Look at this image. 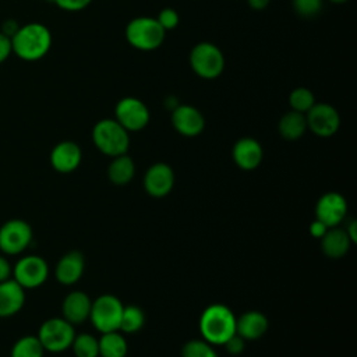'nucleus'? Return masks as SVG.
Masks as SVG:
<instances>
[{"mask_svg": "<svg viewBox=\"0 0 357 357\" xmlns=\"http://www.w3.org/2000/svg\"><path fill=\"white\" fill-rule=\"evenodd\" d=\"M52 46V33L40 22L18 26L11 36L13 53L25 61H36L47 54Z\"/></svg>", "mask_w": 357, "mask_h": 357, "instance_id": "f257e3e1", "label": "nucleus"}, {"mask_svg": "<svg viewBox=\"0 0 357 357\" xmlns=\"http://www.w3.org/2000/svg\"><path fill=\"white\" fill-rule=\"evenodd\" d=\"M124 36L131 47L139 52H153L163 45L166 31L155 17L141 15L127 22Z\"/></svg>", "mask_w": 357, "mask_h": 357, "instance_id": "7ed1b4c3", "label": "nucleus"}, {"mask_svg": "<svg viewBox=\"0 0 357 357\" xmlns=\"http://www.w3.org/2000/svg\"><path fill=\"white\" fill-rule=\"evenodd\" d=\"M328 1H331V3H333V4H343V3H346V1H349V0H328Z\"/></svg>", "mask_w": 357, "mask_h": 357, "instance_id": "58836bf2", "label": "nucleus"}, {"mask_svg": "<svg viewBox=\"0 0 357 357\" xmlns=\"http://www.w3.org/2000/svg\"><path fill=\"white\" fill-rule=\"evenodd\" d=\"M223 346L226 347V350H227L229 354L237 356V354H241V353H243V350H244V347H245V340H244L240 335L234 333L233 336H230V337L223 343Z\"/></svg>", "mask_w": 357, "mask_h": 357, "instance_id": "473e14b6", "label": "nucleus"}, {"mask_svg": "<svg viewBox=\"0 0 357 357\" xmlns=\"http://www.w3.org/2000/svg\"><path fill=\"white\" fill-rule=\"evenodd\" d=\"M329 227H326L321 220H318V219H315L311 225H310V233H311V236H314V237H317V238H321L324 234H325V231L328 230Z\"/></svg>", "mask_w": 357, "mask_h": 357, "instance_id": "f704fd0d", "label": "nucleus"}, {"mask_svg": "<svg viewBox=\"0 0 357 357\" xmlns=\"http://www.w3.org/2000/svg\"><path fill=\"white\" fill-rule=\"evenodd\" d=\"M307 130L321 138L332 137L340 127V116L335 106L325 102H315L305 113Z\"/></svg>", "mask_w": 357, "mask_h": 357, "instance_id": "1a4fd4ad", "label": "nucleus"}, {"mask_svg": "<svg viewBox=\"0 0 357 357\" xmlns=\"http://www.w3.org/2000/svg\"><path fill=\"white\" fill-rule=\"evenodd\" d=\"M155 18L158 20L159 25H160L166 32H169V31L177 28L178 24H180V15H178V13H177L174 8H172V7H165V8H162V10L158 13V15H156Z\"/></svg>", "mask_w": 357, "mask_h": 357, "instance_id": "7c9ffc66", "label": "nucleus"}, {"mask_svg": "<svg viewBox=\"0 0 357 357\" xmlns=\"http://www.w3.org/2000/svg\"><path fill=\"white\" fill-rule=\"evenodd\" d=\"M172 126L183 137H197L205 128V117L199 109L192 105L178 103L172 110Z\"/></svg>", "mask_w": 357, "mask_h": 357, "instance_id": "f8f14e48", "label": "nucleus"}, {"mask_svg": "<svg viewBox=\"0 0 357 357\" xmlns=\"http://www.w3.org/2000/svg\"><path fill=\"white\" fill-rule=\"evenodd\" d=\"M92 141L99 152L114 158L127 153L130 132L114 119H102L92 128Z\"/></svg>", "mask_w": 357, "mask_h": 357, "instance_id": "20e7f679", "label": "nucleus"}, {"mask_svg": "<svg viewBox=\"0 0 357 357\" xmlns=\"http://www.w3.org/2000/svg\"><path fill=\"white\" fill-rule=\"evenodd\" d=\"M75 357H98L99 356V343L98 339L89 333L75 335L71 343Z\"/></svg>", "mask_w": 357, "mask_h": 357, "instance_id": "cd10ccee", "label": "nucleus"}, {"mask_svg": "<svg viewBox=\"0 0 357 357\" xmlns=\"http://www.w3.org/2000/svg\"><path fill=\"white\" fill-rule=\"evenodd\" d=\"M181 357H218V353L206 340L191 339L183 346Z\"/></svg>", "mask_w": 357, "mask_h": 357, "instance_id": "c85d7f7f", "label": "nucleus"}, {"mask_svg": "<svg viewBox=\"0 0 357 357\" xmlns=\"http://www.w3.org/2000/svg\"><path fill=\"white\" fill-rule=\"evenodd\" d=\"M82 159V152L74 141H61L50 152V165L59 173L74 172Z\"/></svg>", "mask_w": 357, "mask_h": 357, "instance_id": "dca6fc26", "label": "nucleus"}, {"mask_svg": "<svg viewBox=\"0 0 357 357\" xmlns=\"http://www.w3.org/2000/svg\"><path fill=\"white\" fill-rule=\"evenodd\" d=\"M324 0H291L294 13L301 18H314L322 11Z\"/></svg>", "mask_w": 357, "mask_h": 357, "instance_id": "c756f323", "label": "nucleus"}, {"mask_svg": "<svg viewBox=\"0 0 357 357\" xmlns=\"http://www.w3.org/2000/svg\"><path fill=\"white\" fill-rule=\"evenodd\" d=\"M199 331L202 339L213 346L223 344L236 333V317L225 304L208 305L199 317Z\"/></svg>", "mask_w": 357, "mask_h": 357, "instance_id": "f03ea898", "label": "nucleus"}, {"mask_svg": "<svg viewBox=\"0 0 357 357\" xmlns=\"http://www.w3.org/2000/svg\"><path fill=\"white\" fill-rule=\"evenodd\" d=\"M91 307H92V300L86 293L79 290L71 291L63 300V305H61L63 318L73 325L82 324L89 318Z\"/></svg>", "mask_w": 357, "mask_h": 357, "instance_id": "f3484780", "label": "nucleus"}, {"mask_svg": "<svg viewBox=\"0 0 357 357\" xmlns=\"http://www.w3.org/2000/svg\"><path fill=\"white\" fill-rule=\"evenodd\" d=\"M234 163L243 170L257 169L264 158L261 144L252 137H243L237 139L231 149Z\"/></svg>", "mask_w": 357, "mask_h": 357, "instance_id": "2eb2a0df", "label": "nucleus"}, {"mask_svg": "<svg viewBox=\"0 0 357 357\" xmlns=\"http://www.w3.org/2000/svg\"><path fill=\"white\" fill-rule=\"evenodd\" d=\"M114 120L128 132H135L149 124L151 113L144 100L135 96H124L114 106Z\"/></svg>", "mask_w": 357, "mask_h": 357, "instance_id": "6e6552de", "label": "nucleus"}, {"mask_svg": "<svg viewBox=\"0 0 357 357\" xmlns=\"http://www.w3.org/2000/svg\"><path fill=\"white\" fill-rule=\"evenodd\" d=\"M13 47H11V38L3 32H0V63L8 59L11 54Z\"/></svg>", "mask_w": 357, "mask_h": 357, "instance_id": "72a5a7b5", "label": "nucleus"}, {"mask_svg": "<svg viewBox=\"0 0 357 357\" xmlns=\"http://www.w3.org/2000/svg\"><path fill=\"white\" fill-rule=\"evenodd\" d=\"M99 343V356L100 357H126L128 351L127 342L119 331L102 333Z\"/></svg>", "mask_w": 357, "mask_h": 357, "instance_id": "b1692460", "label": "nucleus"}, {"mask_svg": "<svg viewBox=\"0 0 357 357\" xmlns=\"http://www.w3.org/2000/svg\"><path fill=\"white\" fill-rule=\"evenodd\" d=\"M52 1H54V4L59 8L64 11H71V13L81 11L92 3V0H52Z\"/></svg>", "mask_w": 357, "mask_h": 357, "instance_id": "2f4dec72", "label": "nucleus"}, {"mask_svg": "<svg viewBox=\"0 0 357 357\" xmlns=\"http://www.w3.org/2000/svg\"><path fill=\"white\" fill-rule=\"evenodd\" d=\"M32 241V229L22 219L7 220L0 227V250L8 255L25 251Z\"/></svg>", "mask_w": 357, "mask_h": 357, "instance_id": "9d476101", "label": "nucleus"}, {"mask_svg": "<svg viewBox=\"0 0 357 357\" xmlns=\"http://www.w3.org/2000/svg\"><path fill=\"white\" fill-rule=\"evenodd\" d=\"M123 308V303L116 296L102 294L92 301L89 319L100 333L119 331Z\"/></svg>", "mask_w": 357, "mask_h": 357, "instance_id": "423d86ee", "label": "nucleus"}, {"mask_svg": "<svg viewBox=\"0 0 357 357\" xmlns=\"http://www.w3.org/2000/svg\"><path fill=\"white\" fill-rule=\"evenodd\" d=\"M13 275V279L24 289H35L46 282L49 266L42 257L26 255L15 264Z\"/></svg>", "mask_w": 357, "mask_h": 357, "instance_id": "9b49d317", "label": "nucleus"}, {"mask_svg": "<svg viewBox=\"0 0 357 357\" xmlns=\"http://www.w3.org/2000/svg\"><path fill=\"white\" fill-rule=\"evenodd\" d=\"M356 229H357V223H356V220H351V222L347 225V227H346V233H347V236H349V238H350V241H351V243H356V241H357Z\"/></svg>", "mask_w": 357, "mask_h": 357, "instance_id": "4c0bfd02", "label": "nucleus"}, {"mask_svg": "<svg viewBox=\"0 0 357 357\" xmlns=\"http://www.w3.org/2000/svg\"><path fill=\"white\" fill-rule=\"evenodd\" d=\"M190 67L194 74L202 79H215L225 70V54L220 47L212 42L195 43L188 54Z\"/></svg>", "mask_w": 357, "mask_h": 357, "instance_id": "39448f33", "label": "nucleus"}, {"mask_svg": "<svg viewBox=\"0 0 357 357\" xmlns=\"http://www.w3.org/2000/svg\"><path fill=\"white\" fill-rule=\"evenodd\" d=\"M268 318L259 311H247L236 318V333L244 340H257L268 331Z\"/></svg>", "mask_w": 357, "mask_h": 357, "instance_id": "aec40b11", "label": "nucleus"}, {"mask_svg": "<svg viewBox=\"0 0 357 357\" xmlns=\"http://www.w3.org/2000/svg\"><path fill=\"white\" fill-rule=\"evenodd\" d=\"M174 185L173 169L163 162L149 166L144 176V188L153 198L166 197Z\"/></svg>", "mask_w": 357, "mask_h": 357, "instance_id": "4468645a", "label": "nucleus"}, {"mask_svg": "<svg viewBox=\"0 0 357 357\" xmlns=\"http://www.w3.org/2000/svg\"><path fill=\"white\" fill-rule=\"evenodd\" d=\"M347 213V202L339 192H325L315 205V219L321 220L326 227L337 226Z\"/></svg>", "mask_w": 357, "mask_h": 357, "instance_id": "ddd939ff", "label": "nucleus"}, {"mask_svg": "<svg viewBox=\"0 0 357 357\" xmlns=\"http://www.w3.org/2000/svg\"><path fill=\"white\" fill-rule=\"evenodd\" d=\"M11 273H13V269H11L8 261L0 255V282L10 279Z\"/></svg>", "mask_w": 357, "mask_h": 357, "instance_id": "c9c22d12", "label": "nucleus"}, {"mask_svg": "<svg viewBox=\"0 0 357 357\" xmlns=\"http://www.w3.org/2000/svg\"><path fill=\"white\" fill-rule=\"evenodd\" d=\"M278 131L282 138L286 141H297L300 139L307 131V121L305 114L289 110L286 112L278 123Z\"/></svg>", "mask_w": 357, "mask_h": 357, "instance_id": "4be33fe9", "label": "nucleus"}, {"mask_svg": "<svg viewBox=\"0 0 357 357\" xmlns=\"http://www.w3.org/2000/svg\"><path fill=\"white\" fill-rule=\"evenodd\" d=\"M351 241L346 230L339 229L337 226L329 227L325 234L321 237L322 252L329 258H340L347 254Z\"/></svg>", "mask_w": 357, "mask_h": 357, "instance_id": "412c9836", "label": "nucleus"}, {"mask_svg": "<svg viewBox=\"0 0 357 357\" xmlns=\"http://www.w3.org/2000/svg\"><path fill=\"white\" fill-rule=\"evenodd\" d=\"M84 268H85L84 255L79 251L73 250L64 254L59 259L56 265V272H54L56 279L61 284H74L81 279L84 273Z\"/></svg>", "mask_w": 357, "mask_h": 357, "instance_id": "6ab92c4d", "label": "nucleus"}, {"mask_svg": "<svg viewBox=\"0 0 357 357\" xmlns=\"http://www.w3.org/2000/svg\"><path fill=\"white\" fill-rule=\"evenodd\" d=\"M315 95L307 86H297L289 93L290 110L305 114L315 103Z\"/></svg>", "mask_w": 357, "mask_h": 357, "instance_id": "bb28decb", "label": "nucleus"}, {"mask_svg": "<svg viewBox=\"0 0 357 357\" xmlns=\"http://www.w3.org/2000/svg\"><path fill=\"white\" fill-rule=\"evenodd\" d=\"M245 1H247L248 7H250L251 10H254V11H262V10H265V8L269 6V3H271V0H245Z\"/></svg>", "mask_w": 357, "mask_h": 357, "instance_id": "e433bc0d", "label": "nucleus"}, {"mask_svg": "<svg viewBox=\"0 0 357 357\" xmlns=\"http://www.w3.org/2000/svg\"><path fill=\"white\" fill-rule=\"evenodd\" d=\"M25 303V289L14 279L0 282V318L17 314Z\"/></svg>", "mask_w": 357, "mask_h": 357, "instance_id": "a211bd4d", "label": "nucleus"}, {"mask_svg": "<svg viewBox=\"0 0 357 357\" xmlns=\"http://www.w3.org/2000/svg\"><path fill=\"white\" fill-rule=\"evenodd\" d=\"M135 173V165L127 153L114 156L107 166V177L116 185H126L131 181Z\"/></svg>", "mask_w": 357, "mask_h": 357, "instance_id": "5701e85b", "label": "nucleus"}, {"mask_svg": "<svg viewBox=\"0 0 357 357\" xmlns=\"http://www.w3.org/2000/svg\"><path fill=\"white\" fill-rule=\"evenodd\" d=\"M43 353L45 349L38 336L31 335L20 337L11 349V357H43Z\"/></svg>", "mask_w": 357, "mask_h": 357, "instance_id": "393cba45", "label": "nucleus"}, {"mask_svg": "<svg viewBox=\"0 0 357 357\" xmlns=\"http://www.w3.org/2000/svg\"><path fill=\"white\" fill-rule=\"evenodd\" d=\"M75 337L73 324L64 318H50L45 321L38 332V339L45 351L60 353L71 347Z\"/></svg>", "mask_w": 357, "mask_h": 357, "instance_id": "0eeeda50", "label": "nucleus"}, {"mask_svg": "<svg viewBox=\"0 0 357 357\" xmlns=\"http://www.w3.org/2000/svg\"><path fill=\"white\" fill-rule=\"evenodd\" d=\"M145 324V315L144 311L137 305H124L121 321H120V329L123 333H134L138 332Z\"/></svg>", "mask_w": 357, "mask_h": 357, "instance_id": "a878e982", "label": "nucleus"}]
</instances>
